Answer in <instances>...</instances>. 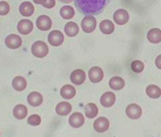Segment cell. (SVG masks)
<instances>
[{
    "mask_svg": "<svg viewBox=\"0 0 161 137\" xmlns=\"http://www.w3.org/2000/svg\"><path fill=\"white\" fill-rule=\"evenodd\" d=\"M110 0H75V6L84 15H99Z\"/></svg>",
    "mask_w": 161,
    "mask_h": 137,
    "instance_id": "obj_1",
    "label": "cell"
},
{
    "mask_svg": "<svg viewBox=\"0 0 161 137\" xmlns=\"http://www.w3.org/2000/svg\"><path fill=\"white\" fill-rule=\"evenodd\" d=\"M155 66H157L159 69H161V54H159L158 57L155 58Z\"/></svg>",
    "mask_w": 161,
    "mask_h": 137,
    "instance_id": "obj_32",
    "label": "cell"
},
{
    "mask_svg": "<svg viewBox=\"0 0 161 137\" xmlns=\"http://www.w3.org/2000/svg\"><path fill=\"white\" fill-rule=\"evenodd\" d=\"M43 102V96L39 92H31L27 95V103L32 107H39Z\"/></svg>",
    "mask_w": 161,
    "mask_h": 137,
    "instance_id": "obj_15",
    "label": "cell"
},
{
    "mask_svg": "<svg viewBox=\"0 0 161 137\" xmlns=\"http://www.w3.org/2000/svg\"><path fill=\"white\" fill-rule=\"evenodd\" d=\"M147 37L149 42L153 43V44H157V43L161 42V30L159 29H151L147 32Z\"/></svg>",
    "mask_w": 161,
    "mask_h": 137,
    "instance_id": "obj_19",
    "label": "cell"
},
{
    "mask_svg": "<svg viewBox=\"0 0 161 137\" xmlns=\"http://www.w3.org/2000/svg\"><path fill=\"white\" fill-rule=\"evenodd\" d=\"M59 14H60L61 18H64V19H72L75 16V10L72 6L66 5V6L61 7Z\"/></svg>",
    "mask_w": 161,
    "mask_h": 137,
    "instance_id": "obj_27",
    "label": "cell"
},
{
    "mask_svg": "<svg viewBox=\"0 0 161 137\" xmlns=\"http://www.w3.org/2000/svg\"><path fill=\"white\" fill-rule=\"evenodd\" d=\"M56 112L59 116H67L72 112V104L68 102H60L56 107Z\"/></svg>",
    "mask_w": 161,
    "mask_h": 137,
    "instance_id": "obj_21",
    "label": "cell"
},
{
    "mask_svg": "<svg viewBox=\"0 0 161 137\" xmlns=\"http://www.w3.org/2000/svg\"><path fill=\"white\" fill-rule=\"evenodd\" d=\"M42 6L44 7V8H53V7L56 6V0H46L43 3H42Z\"/></svg>",
    "mask_w": 161,
    "mask_h": 137,
    "instance_id": "obj_31",
    "label": "cell"
},
{
    "mask_svg": "<svg viewBox=\"0 0 161 137\" xmlns=\"http://www.w3.org/2000/svg\"><path fill=\"white\" fill-rule=\"evenodd\" d=\"M27 123L31 126H39L41 123V117L39 114H32L27 118Z\"/></svg>",
    "mask_w": 161,
    "mask_h": 137,
    "instance_id": "obj_29",
    "label": "cell"
},
{
    "mask_svg": "<svg viewBox=\"0 0 161 137\" xmlns=\"http://www.w3.org/2000/svg\"><path fill=\"white\" fill-rule=\"evenodd\" d=\"M75 94H76V90L73 85H64L60 90V95L66 100L73 99Z\"/></svg>",
    "mask_w": 161,
    "mask_h": 137,
    "instance_id": "obj_20",
    "label": "cell"
},
{
    "mask_svg": "<svg viewBox=\"0 0 161 137\" xmlns=\"http://www.w3.org/2000/svg\"><path fill=\"white\" fill-rule=\"evenodd\" d=\"M109 86L110 89L114 91H120L121 89H124L125 86V80L119 76H114L110 78L109 80Z\"/></svg>",
    "mask_w": 161,
    "mask_h": 137,
    "instance_id": "obj_17",
    "label": "cell"
},
{
    "mask_svg": "<svg viewBox=\"0 0 161 137\" xmlns=\"http://www.w3.org/2000/svg\"><path fill=\"white\" fill-rule=\"evenodd\" d=\"M84 121H85V118L80 112H74V113L70 114V117L68 119L69 125L72 126L73 128H80L84 125Z\"/></svg>",
    "mask_w": 161,
    "mask_h": 137,
    "instance_id": "obj_9",
    "label": "cell"
},
{
    "mask_svg": "<svg viewBox=\"0 0 161 137\" xmlns=\"http://www.w3.org/2000/svg\"><path fill=\"white\" fill-rule=\"evenodd\" d=\"M109 120L106 117H99L98 119L93 123V128L98 133H104L109 129Z\"/></svg>",
    "mask_w": 161,
    "mask_h": 137,
    "instance_id": "obj_11",
    "label": "cell"
},
{
    "mask_svg": "<svg viewBox=\"0 0 161 137\" xmlns=\"http://www.w3.org/2000/svg\"><path fill=\"white\" fill-rule=\"evenodd\" d=\"M116 102V94H114L112 92H106L102 94L100 99V103L104 108H110L115 104Z\"/></svg>",
    "mask_w": 161,
    "mask_h": 137,
    "instance_id": "obj_14",
    "label": "cell"
},
{
    "mask_svg": "<svg viewBox=\"0 0 161 137\" xmlns=\"http://www.w3.org/2000/svg\"><path fill=\"white\" fill-rule=\"evenodd\" d=\"M10 10V6L9 3H6V1H0V15L1 16H5L7 15Z\"/></svg>",
    "mask_w": 161,
    "mask_h": 137,
    "instance_id": "obj_30",
    "label": "cell"
},
{
    "mask_svg": "<svg viewBox=\"0 0 161 137\" xmlns=\"http://www.w3.org/2000/svg\"><path fill=\"white\" fill-rule=\"evenodd\" d=\"M130 68L134 73L136 74H140L144 70V63H142L141 60H134L132 63H130Z\"/></svg>",
    "mask_w": 161,
    "mask_h": 137,
    "instance_id": "obj_28",
    "label": "cell"
},
{
    "mask_svg": "<svg viewBox=\"0 0 161 137\" xmlns=\"http://www.w3.org/2000/svg\"><path fill=\"white\" fill-rule=\"evenodd\" d=\"M5 44L9 49H18L22 46V39L16 34H9L5 40Z\"/></svg>",
    "mask_w": 161,
    "mask_h": 137,
    "instance_id": "obj_13",
    "label": "cell"
},
{
    "mask_svg": "<svg viewBox=\"0 0 161 137\" xmlns=\"http://www.w3.org/2000/svg\"><path fill=\"white\" fill-rule=\"evenodd\" d=\"M86 79V74L82 69H75L70 74V80L75 85H82Z\"/></svg>",
    "mask_w": 161,
    "mask_h": 137,
    "instance_id": "obj_12",
    "label": "cell"
},
{
    "mask_svg": "<svg viewBox=\"0 0 161 137\" xmlns=\"http://www.w3.org/2000/svg\"><path fill=\"white\" fill-rule=\"evenodd\" d=\"M126 114L130 119H138L142 116V108L136 103H132L130 106H127Z\"/></svg>",
    "mask_w": 161,
    "mask_h": 137,
    "instance_id": "obj_10",
    "label": "cell"
},
{
    "mask_svg": "<svg viewBox=\"0 0 161 137\" xmlns=\"http://www.w3.org/2000/svg\"><path fill=\"white\" fill-rule=\"evenodd\" d=\"M33 1H34V3H37V5H42L46 0H33Z\"/></svg>",
    "mask_w": 161,
    "mask_h": 137,
    "instance_id": "obj_33",
    "label": "cell"
},
{
    "mask_svg": "<svg viewBox=\"0 0 161 137\" xmlns=\"http://www.w3.org/2000/svg\"><path fill=\"white\" fill-rule=\"evenodd\" d=\"M103 70L98 66H94L89 70V79L92 83H100L103 79Z\"/></svg>",
    "mask_w": 161,
    "mask_h": 137,
    "instance_id": "obj_6",
    "label": "cell"
},
{
    "mask_svg": "<svg viewBox=\"0 0 161 137\" xmlns=\"http://www.w3.org/2000/svg\"><path fill=\"white\" fill-rule=\"evenodd\" d=\"M64 31H65V34L67 36H76L78 34V25L76 23H74V22H68L64 27Z\"/></svg>",
    "mask_w": 161,
    "mask_h": 137,
    "instance_id": "obj_24",
    "label": "cell"
},
{
    "mask_svg": "<svg viewBox=\"0 0 161 137\" xmlns=\"http://www.w3.org/2000/svg\"><path fill=\"white\" fill-rule=\"evenodd\" d=\"M19 13L20 15H23L25 17H30L34 13V6L33 3H31L30 1H24L20 3L19 6Z\"/></svg>",
    "mask_w": 161,
    "mask_h": 137,
    "instance_id": "obj_16",
    "label": "cell"
},
{
    "mask_svg": "<svg viewBox=\"0 0 161 137\" xmlns=\"http://www.w3.org/2000/svg\"><path fill=\"white\" fill-rule=\"evenodd\" d=\"M31 51L33 56L36 58H44L49 52V48L43 41H36L33 43V46L31 48Z\"/></svg>",
    "mask_w": 161,
    "mask_h": 137,
    "instance_id": "obj_2",
    "label": "cell"
},
{
    "mask_svg": "<svg viewBox=\"0 0 161 137\" xmlns=\"http://www.w3.org/2000/svg\"><path fill=\"white\" fill-rule=\"evenodd\" d=\"M80 27L85 33H92L97 27V19L94 18V16L93 15H86L82 19Z\"/></svg>",
    "mask_w": 161,
    "mask_h": 137,
    "instance_id": "obj_3",
    "label": "cell"
},
{
    "mask_svg": "<svg viewBox=\"0 0 161 137\" xmlns=\"http://www.w3.org/2000/svg\"><path fill=\"white\" fill-rule=\"evenodd\" d=\"M12 85L14 87V90H16L17 92H22L26 89L27 86V82L23 76H16V77L13 79Z\"/></svg>",
    "mask_w": 161,
    "mask_h": 137,
    "instance_id": "obj_18",
    "label": "cell"
},
{
    "mask_svg": "<svg viewBox=\"0 0 161 137\" xmlns=\"http://www.w3.org/2000/svg\"><path fill=\"white\" fill-rule=\"evenodd\" d=\"M13 114L18 120L25 119V117L27 116V108L24 104H17V106L13 109Z\"/></svg>",
    "mask_w": 161,
    "mask_h": 137,
    "instance_id": "obj_22",
    "label": "cell"
},
{
    "mask_svg": "<svg viewBox=\"0 0 161 137\" xmlns=\"http://www.w3.org/2000/svg\"><path fill=\"white\" fill-rule=\"evenodd\" d=\"M84 112H85V116H86L89 119H93V118H95L98 116L99 109L94 103H89V104H86L85 108H84Z\"/></svg>",
    "mask_w": 161,
    "mask_h": 137,
    "instance_id": "obj_25",
    "label": "cell"
},
{
    "mask_svg": "<svg viewBox=\"0 0 161 137\" xmlns=\"http://www.w3.org/2000/svg\"><path fill=\"white\" fill-rule=\"evenodd\" d=\"M65 37L60 31H51L48 35V42L52 47H59L63 44Z\"/></svg>",
    "mask_w": 161,
    "mask_h": 137,
    "instance_id": "obj_4",
    "label": "cell"
},
{
    "mask_svg": "<svg viewBox=\"0 0 161 137\" xmlns=\"http://www.w3.org/2000/svg\"><path fill=\"white\" fill-rule=\"evenodd\" d=\"M130 19V14L125 9H117L114 14V20L117 25H125Z\"/></svg>",
    "mask_w": 161,
    "mask_h": 137,
    "instance_id": "obj_7",
    "label": "cell"
},
{
    "mask_svg": "<svg viewBox=\"0 0 161 137\" xmlns=\"http://www.w3.org/2000/svg\"><path fill=\"white\" fill-rule=\"evenodd\" d=\"M99 29H100V31L102 32L103 34H111V33H114V31H115V25H114V23H112L111 20L104 19L100 23Z\"/></svg>",
    "mask_w": 161,
    "mask_h": 137,
    "instance_id": "obj_23",
    "label": "cell"
},
{
    "mask_svg": "<svg viewBox=\"0 0 161 137\" xmlns=\"http://www.w3.org/2000/svg\"><path fill=\"white\" fill-rule=\"evenodd\" d=\"M52 26V20L47 15H41L36 18V27L40 31H49Z\"/></svg>",
    "mask_w": 161,
    "mask_h": 137,
    "instance_id": "obj_5",
    "label": "cell"
},
{
    "mask_svg": "<svg viewBox=\"0 0 161 137\" xmlns=\"http://www.w3.org/2000/svg\"><path fill=\"white\" fill-rule=\"evenodd\" d=\"M59 1H61V3H70V1H73V0H59Z\"/></svg>",
    "mask_w": 161,
    "mask_h": 137,
    "instance_id": "obj_34",
    "label": "cell"
},
{
    "mask_svg": "<svg viewBox=\"0 0 161 137\" xmlns=\"http://www.w3.org/2000/svg\"><path fill=\"white\" fill-rule=\"evenodd\" d=\"M145 93L151 99H158L161 96V89L157 85H149L145 90Z\"/></svg>",
    "mask_w": 161,
    "mask_h": 137,
    "instance_id": "obj_26",
    "label": "cell"
},
{
    "mask_svg": "<svg viewBox=\"0 0 161 137\" xmlns=\"http://www.w3.org/2000/svg\"><path fill=\"white\" fill-rule=\"evenodd\" d=\"M33 27H34V25L32 23V20L30 19H22L17 24V31L23 35L30 34L33 31Z\"/></svg>",
    "mask_w": 161,
    "mask_h": 137,
    "instance_id": "obj_8",
    "label": "cell"
}]
</instances>
